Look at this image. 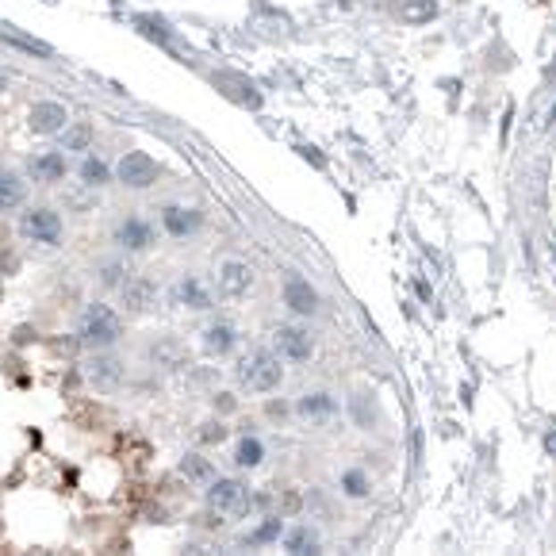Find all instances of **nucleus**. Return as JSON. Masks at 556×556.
Segmentation results:
<instances>
[{
  "mask_svg": "<svg viewBox=\"0 0 556 556\" xmlns=\"http://www.w3.org/2000/svg\"><path fill=\"white\" fill-rule=\"evenodd\" d=\"M120 292H123V307H127V311H135V315H146V311L158 307V284H154L150 277L127 280Z\"/></svg>",
  "mask_w": 556,
  "mask_h": 556,
  "instance_id": "4468645a",
  "label": "nucleus"
},
{
  "mask_svg": "<svg viewBox=\"0 0 556 556\" xmlns=\"http://www.w3.org/2000/svg\"><path fill=\"white\" fill-rule=\"evenodd\" d=\"M280 300H284V307H288L292 315H300V319H307V315L319 311V292H315V284L307 280V277H300V273H288V277H284Z\"/></svg>",
  "mask_w": 556,
  "mask_h": 556,
  "instance_id": "423d86ee",
  "label": "nucleus"
},
{
  "mask_svg": "<svg viewBox=\"0 0 556 556\" xmlns=\"http://www.w3.org/2000/svg\"><path fill=\"white\" fill-rule=\"evenodd\" d=\"M238 345V330L230 327V322H212L208 330H203V353L208 357H230Z\"/></svg>",
  "mask_w": 556,
  "mask_h": 556,
  "instance_id": "dca6fc26",
  "label": "nucleus"
},
{
  "mask_svg": "<svg viewBox=\"0 0 556 556\" xmlns=\"http://www.w3.org/2000/svg\"><path fill=\"white\" fill-rule=\"evenodd\" d=\"M66 123H70V112H66V104H58V100H35L31 112H28V127L43 138L62 135Z\"/></svg>",
  "mask_w": 556,
  "mask_h": 556,
  "instance_id": "0eeeda50",
  "label": "nucleus"
},
{
  "mask_svg": "<svg viewBox=\"0 0 556 556\" xmlns=\"http://www.w3.org/2000/svg\"><path fill=\"white\" fill-rule=\"evenodd\" d=\"M162 227L170 238H192L203 227V212L188 208V203H170V208H162Z\"/></svg>",
  "mask_w": 556,
  "mask_h": 556,
  "instance_id": "9b49d317",
  "label": "nucleus"
},
{
  "mask_svg": "<svg viewBox=\"0 0 556 556\" xmlns=\"http://www.w3.org/2000/svg\"><path fill=\"white\" fill-rule=\"evenodd\" d=\"M77 177H81V185H85V188H104L108 180L115 177V170H112V165H108L104 158H100V154L88 150L85 158H81V165H77Z\"/></svg>",
  "mask_w": 556,
  "mask_h": 556,
  "instance_id": "f3484780",
  "label": "nucleus"
},
{
  "mask_svg": "<svg viewBox=\"0 0 556 556\" xmlns=\"http://www.w3.org/2000/svg\"><path fill=\"white\" fill-rule=\"evenodd\" d=\"M0 43H8V46H16V50H23V54H31V58H54V46L50 43H43V38H28V35H20L16 28H0Z\"/></svg>",
  "mask_w": 556,
  "mask_h": 556,
  "instance_id": "6ab92c4d",
  "label": "nucleus"
},
{
  "mask_svg": "<svg viewBox=\"0 0 556 556\" xmlns=\"http://www.w3.org/2000/svg\"><path fill=\"white\" fill-rule=\"evenodd\" d=\"M273 349L280 353V361H292V365H303L315 353V338L303 327H280L273 334Z\"/></svg>",
  "mask_w": 556,
  "mask_h": 556,
  "instance_id": "1a4fd4ad",
  "label": "nucleus"
},
{
  "mask_svg": "<svg viewBox=\"0 0 556 556\" xmlns=\"http://www.w3.org/2000/svg\"><path fill=\"white\" fill-rule=\"evenodd\" d=\"M280 545H284V552H315L319 534L311 526H295V529H288V534H280Z\"/></svg>",
  "mask_w": 556,
  "mask_h": 556,
  "instance_id": "5701e85b",
  "label": "nucleus"
},
{
  "mask_svg": "<svg viewBox=\"0 0 556 556\" xmlns=\"http://www.w3.org/2000/svg\"><path fill=\"white\" fill-rule=\"evenodd\" d=\"M280 534H284V519H265L245 541H250V545H269V541H280Z\"/></svg>",
  "mask_w": 556,
  "mask_h": 556,
  "instance_id": "a878e982",
  "label": "nucleus"
},
{
  "mask_svg": "<svg viewBox=\"0 0 556 556\" xmlns=\"http://www.w3.org/2000/svg\"><path fill=\"white\" fill-rule=\"evenodd\" d=\"M23 200H28L23 177L12 170H0V212H16V208H23Z\"/></svg>",
  "mask_w": 556,
  "mask_h": 556,
  "instance_id": "a211bd4d",
  "label": "nucleus"
},
{
  "mask_svg": "<svg viewBox=\"0 0 556 556\" xmlns=\"http://www.w3.org/2000/svg\"><path fill=\"white\" fill-rule=\"evenodd\" d=\"M77 338L85 349H115L123 338V319L108 303H88L77 322Z\"/></svg>",
  "mask_w": 556,
  "mask_h": 556,
  "instance_id": "f257e3e1",
  "label": "nucleus"
},
{
  "mask_svg": "<svg viewBox=\"0 0 556 556\" xmlns=\"http://www.w3.org/2000/svg\"><path fill=\"white\" fill-rule=\"evenodd\" d=\"M85 377L93 387H100V392H112V387L123 384V361L112 357V349H93V357H88V365H85Z\"/></svg>",
  "mask_w": 556,
  "mask_h": 556,
  "instance_id": "6e6552de",
  "label": "nucleus"
},
{
  "mask_svg": "<svg viewBox=\"0 0 556 556\" xmlns=\"http://www.w3.org/2000/svg\"><path fill=\"white\" fill-rule=\"evenodd\" d=\"M158 177H162V165L150 158L146 150H127L120 165H115V180H120L123 188H150V185H158Z\"/></svg>",
  "mask_w": 556,
  "mask_h": 556,
  "instance_id": "39448f33",
  "label": "nucleus"
},
{
  "mask_svg": "<svg viewBox=\"0 0 556 556\" xmlns=\"http://www.w3.org/2000/svg\"><path fill=\"white\" fill-rule=\"evenodd\" d=\"M545 449H549L552 457H556V430H549V434H545Z\"/></svg>",
  "mask_w": 556,
  "mask_h": 556,
  "instance_id": "7c9ffc66",
  "label": "nucleus"
},
{
  "mask_svg": "<svg viewBox=\"0 0 556 556\" xmlns=\"http://www.w3.org/2000/svg\"><path fill=\"white\" fill-rule=\"evenodd\" d=\"M261 461H265L261 437H253V434L238 437V445H235V464H238V469H261Z\"/></svg>",
  "mask_w": 556,
  "mask_h": 556,
  "instance_id": "4be33fe9",
  "label": "nucleus"
},
{
  "mask_svg": "<svg viewBox=\"0 0 556 556\" xmlns=\"http://www.w3.org/2000/svg\"><path fill=\"white\" fill-rule=\"evenodd\" d=\"M295 411H300L303 419H330V415H338V399L330 392H307V395H300Z\"/></svg>",
  "mask_w": 556,
  "mask_h": 556,
  "instance_id": "aec40b11",
  "label": "nucleus"
},
{
  "mask_svg": "<svg viewBox=\"0 0 556 556\" xmlns=\"http://www.w3.org/2000/svg\"><path fill=\"white\" fill-rule=\"evenodd\" d=\"M342 491H345L349 499H365L369 491H372V480L361 469H345L342 472Z\"/></svg>",
  "mask_w": 556,
  "mask_h": 556,
  "instance_id": "b1692460",
  "label": "nucleus"
},
{
  "mask_svg": "<svg viewBox=\"0 0 556 556\" xmlns=\"http://www.w3.org/2000/svg\"><path fill=\"white\" fill-rule=\"evenodd\" d=\"M115 242H120L127 253H146L154 245V227L142 215H127L123 223L115 227Z\"/></svg>",
  "mask_w": 556,
  "mask_h": 556,
  "instance_id": "f8f14e48",
  "label": "nucleus"
},
{
  "mask_svg": "<svg viewBox=\"0 0 556 556\" xmlns=\"http://www.w3.org/2000/svg\"><path fill=\"white\" fill-rule=\"evenodd\" d=\"M180 472H185V476H188V480H203V484H208V480H215L212 464H208V461H203V457H200V452H188V457H185V461H180Z\"/></svg>",
  "mask_w": 556,
  "mask_h": 556,
  "instance_id": "393cba45",
  "label": "nucleus"
},
{
  "mask_svg": "<svg viewBox=\"0 0 556 556\" xmlns=\"http://www.w3.org/2000/svg\"><path fill=\"white\" fill-rule=\"evenodd\" d=\"M20 235L35 245H58L66 235V223L54 208H28L20 215Z\"/></svg>",
  "mask_w": 556,
  "mask_h": 556,
  "instance_id": "20e7f679",
  "label": "nucleus"
},
{
  "mask_svg": "<svg viewBox=\"0 0 556 556\" xmlns=\"http://www.w3.org/2000/svg\"><path fill=\"white\" fill-rule=\"evenodd\" d=\"M96 277H100V284H104V288H123V265L120 261H104L96 269Z\"/></svg>",
  "mask_w": 556,
  "mask_h": 556,
  "instance_id": "cd10ccee",
  "label": "nucleus"
},
{
  "mask_svg": "<svg viewBox=\"0 0 556 556\" xmlns=\"http://www.w3.org/2000/svg\"><path fill=\"white\" fill-rule=\"evenodd\" d=\"M403 16L407 20H434L437 4H434V0H403Z\"/></svg>",
  "mask_w": 556,
  "mask_h": 556,
  "instance_id": "bb28decb",
  "label": "nucleus"
},
{
  "mask_svg": "<svg viewBox=\"0 0 556 556\" xmlns=\"http://www.w3.org/2000/svg\"><path fill=\"white\" fill-rule=\"evenodd\" d=\"M200 442H203V445H219V442H227V426H223V422H208V426H200Z\"/></svg>",
  "mask_w": 556,
  "mask_h": 556,
  "instance_id": "c85d7f7f",
  "label": "nucleus"
},
{
  "mask_svg": "<svg viewBox=\"0 0 556 556\" xmlns=\"http://www.w3.org/2000/svg\"><path fill=\"white\" fill-rule=\"evenodd\" d=\"M66 173H70L66 150H38L28 158V177L35 185H58V180H66Z\"/></svg>",
  "mask_w": 556,
  "mask_h": 556,
  "instance_id": "9d476101",
  "label": "nucleus"
},
{
  "mask_svg": "<svg viewBox=\"0 0 556 556\" xmlns=\"http://www.w3.org/2000/svg\"><path fill=\"white\" fill-rule=\"evenodd\" d=\"M238 384L245 392H277L284 384V369H280V353L273 349H253L250 357L238 361Z\"/></svg>",
  "mask_w": 556,
  "mask_h": 556,
  "instance_id": "f03ea898",
  "label": "nucleus"
},
{
  "mask_svg": "<svg viewBox=\"0 0 556 556\" xmlns=\"http://www.w3.org/2000/svg\"><path fill=\"white\" fill-rule=\"evenodd\" d=\"M177 303L188 307V311H212V292L200 277H180L177 280Z\"/></svg>",
  "mask_w": 556,
  "mask_h": 556,
  "instance_id": "2eb2a0df",
  "label": "nucleus"
},
{
  "mask_svg": "<svg viewBox=\"0 0 556 556\" xmlns=\"http://www.w3.org/2000/svg\"><path fill=\"white\" fill-rule=\"evenodd\" d=\"M253 288V269L238 261V257H227V261H219V292H227V295H245Z\"/></svg>",
  "mask_w": 556,
  "mask_h": 556,
  "instance_id": "ddd939ff",
  "label": "nucleus"
},
{
  "mask_svg": "<svg viewBox=\"0 0 556 556\" xmlns=\"http://www.w3.org/2000/svg\"><path fill=\"white\" fill-rule=\"evenodd\" d=\"M58 138H62V150L66 154H88L96 142V127L93 123H66V131Z\"/></svg>",
  "mask_w": 556,
  "mask_h": 556,
  "instance_id": "412c9836",
  "label": "nucleus"
},
{
  "mask_svg": "<svg viewBox=\"0 0 556 556\" xmlns=\"http://www.w3.org/2000/svg\"><path fill=\"white\" fill-rule=\"evenodd\" d=\"M208 510L219 514V519H242L245 510L253 507V491L245 487L235 476H219V480H208Z\"/></svg>",
  "mask_w": 556,
  "mask_h": 556,
  "instance_id": "7ed1b4c3",
  "label": "nucleus"
},
{
  "mask_svg": "<svg viewBox=\"0 0 556 556\" xmlns=\"http://www.w3.org/2000/svg\"><path fill=\"white\" fill-rule=\"evenodd\" d=\"M235 407H238V403H235V395H230V392H219V395H215V411H223V415H230Z\"/></svg>",
  "mask_w": 556,
  "mask_h": 556,
  "instance_id": "c756f323",
  "label": "nucleus"
}]
</instances>
